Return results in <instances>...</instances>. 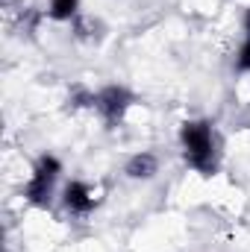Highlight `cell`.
Returning <instances> with one entry per match:
<instances>
[{
    "label": "cell",
    "instance_id": "cell-1",
    "mask_svg": "<svg viewBox=\"0 0 250 252\" xmlns=\"http://www.w3.org/2000/svg\"><path fill=\"white\" fill-rule=\"evenodd\" d=\"M180 147L186 164L200 176H212L218 170V141L209 121H186L180 126Z\"/></svg>",
    "mask_w": 250,
    "mask_h": 252
},
{
    "label": "cell",
    "instance_id": "cell-2",
    "mask_svg": "<svg viewBox=\"0 0 250 252\" xmlns=\"http://www.w3.org/2000/svg\"><path fill=\"white\" fill-rule=\"evenodd\" d=\"M59 176H62V161L53 153H42L36 158V167H33L27 185H24V199L36 208H50Z\"/></svg>",
    "mask_w": 250,
    "mask_h": 252
},
{
    "label": "cell",
    "instance_id": "cell-3",
    "mask_svg": "<svg viewBox=\"0 0 250 252\" xmlns=\"http://www.w3.org/2000/svg\"><path fill=\"white\" fill-rule=\"evenodd\" d=\"M132 103H135V94L126 85H106V88H100L94 94V109L109 126L124 121V115L129 112Z\"/></svg>",
    "mask_w": 250,
    "mask_h": 252
},
{
    "label": "cell",
    "instance_id": "cell-4",
    "mask_svg": "<svg viewBox=\"0 0 250 252\" xmlns=\"http://www.w3.org/2000/svg\"><path fill=\"white\" fill-rule=\"evenodd\" d=\"M94 205H97V199H94V188H91L88 182L71 179V182L62 188V208L68 211V214L85 217V214L94 211Z\"/></svg>",
    "mask_w": 250,
    "mask_h": 252
},
{
    "label": "cell",
    "instance_id": "cell-5",
    "mask_svg": "<svg viewBox=\"0 0 250 252\" xmlns=\"http://www.w3.org/2000/svg\"><path fill=\"white\" fill-rule=\"evenodd\" d=\"M124 173H126V179H132V182H150L159 173V158L153 153H135V156L126 158Z\"/></svg>",
    "mask_w": 250,
    "mask_h": 252
},
{
    "label": "cell",
    "instance_id": "cell-6",
    "mask_svg": "<svg viewBox=\"0 0 250 252\" xmlns=\"http://www.w3.org/2000/svg\"><path fill=\"white\" fill-rule=\"evenodd\" d=\"M77 15H80V0H50L47 3L50 21H77Z\"/></svg>",
    "mask_w": 250,
    "mask_h": 252
},
{
    "label": "cell",
    "instance_id": "cell-7",
    "mask_svg": "<svg viewBox=\"0 0 250 252\" xmlns=\"http://www.w3.org/2000/svg\"><path fill=\"white\" fill-rule=\"evenodd\" d=\"M236 70H239V73H250V38H245V44L239 47V56H236Z\"/></svg>",
    "mask_w": 250,
    "mask_h": 252
},
{
    "label": "cell",
    "instance_id": "cell-8",
    "mask_svg": "<svg viewBox=\"0 0 250 252\" xmlns=\"http://www.w3.org/2000/svg\"><path fill=\"white\" fill-rule=\"evenodd\" d=\"M242 24H245V35L250 38V6L245 9V21H242Z\"/></svg>",
    "mask_w": 250,
    "mask_h": 252
}]
</instances>
